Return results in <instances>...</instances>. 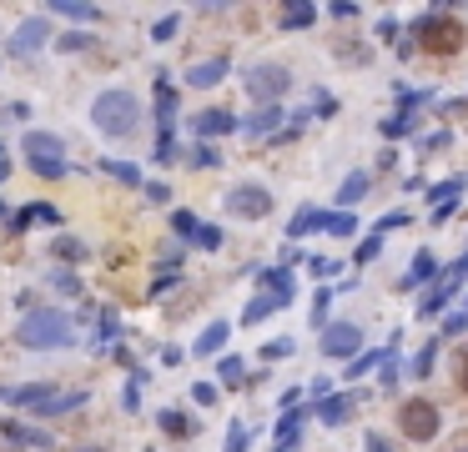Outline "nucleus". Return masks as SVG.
<instances>
[{
  "instance_id": "nucleus-5",
  "label": "nucleus",
  "mask_w": 468,
  "mask_h": 452,
  "mask_svg": "<svg viewBox=\"0 0 468 452\" xmlns=\"http://www.w3.org/2000/svg\"><path fill=\"white\" fill-rule=\"evenodd\" d=\"M413 36L423 50H433V56H448V50L464 46V25L448 21V15H423V21L413 25Z\"/></svg>"
},
{
  "instance_id": "nucleus-52",
  "label": "nucleus",
  "mask_w": 468,
  "mask_h": 452,
  "mask_svg": "<svg viewBox=\"0 0 468 452\" xmlns=\"http://www.w3.org/2000/svg\"><path fill=\"white\" fill-rule=\"evenodd\" d=\"M313 100H317V116H332V111H338V100H332V96H328V91H317V96H313Z\"/></svg>"
},
{
  "instance_id": "nucleus-14",
  "label": "nucleus",
  "mask_w": 468,
  "mask_h": 452,
  "mask_svg": "<svg viewBox=\"0 0 468 452\" xmlns=\"http://www.w3.org/2000/svg\"><path fill=\"white\" fill-rule=\"evenodd\" d=\"M303 422H307V407L282 413V422H278V452H297V442H303Z\"/></svg>"
},
{
  "instance_id": "nucleus-11",
  "label": "nucleus",
  "mask_w": 468,
  "mask_h": 452,
  "mask_svg": "<svg viewBox=\"0 0 468 452\" xmlns=\"http://www.w3.org/2000/svg\"><path fill=\"white\" fill-rule=\"evenodd\" d=\"M458 282H464V272H458V266H448V272H443L438 282H433V291H428V297L418 301V317H433V312H443V307H448V297L458 291Z\"/></svg>"
},
{
  "instance_id": "nucleus-51",
  "label": "nucleus",
  "mask_w": 468,
  "mask_h": 452,
  "mask_svg": "<svg viewBox=\"0 0 468 452\" xmlns=\"http://www.w3.org/2000/svg\"><path fill=\"white\" fill-rule=\"evenodd\" d=\"M26 116H31L26 100H11V106H5V121H26Z\"/></svg>"
},
{
  "instance_id": "nucleus-16",
  "label": "nucleus",
  "mask_w": 468,
  "mask_h": 452,
  "mask_svg": "<svg viewBox=\"0 0 468 452\" xmlns=\"http://www.w3.org/2000/svg\"><path fill=\"white\" fill-rule=\"evenodd\" d=\"M282 307H292V301H282L278 291H257V297L247 301V312H242V322H247V326H257V322H267L272 312H282Z\"/></svg>"
},
{
  "instance_id": "nucleus-32",
  "label": "nucleus",
  "mask_w": 468,
  "mask_h": 452,
  "mask_svg": "<svg viewBox=\"0 0 468 452\" xmlns=\"http://www.w3.org/2000/svg\"><path fill=\"white\" fill-rule=\"evenodd\" d=\"M242 372H247V367H242V357H222V362H216V382H222V387H237L242 382Z\"/></svg>"
},
{
  "instance_id": "nucleus-13",
  "label": "nucleus",
  "mask_w": 468,
  "mask_h": 452,
  "mask_svg": "<svg viewBox=\"0 0 468 452\" xmlns=\"http://www.w3.org/2000/svg\"><path fill=\"white\" fill-rule=\"evenodd\" d=\"M56 397H61V392H56L51 382H31V387H11V392H5V402H15V407H40V413H46Z\"/></svg>"
},
{
  "instance_id": "nucleus-10",
  "label": "nucleus",
  "mask_w": 468,
  "mask_h": 452,
  "mask_svg": "<svg viewBox=\"0 0 468 452\" xmlns=\"http://www.w3.org/2000/svg\"><path fill=\"white\" fill-rule=\"evenodd\" d=\"M282 131V106H252L247 111V121H242V136H252V141H272Z\"/></svg>"
},
{
  "instance_id": "nucleus-47",
  "label": "nucleus",
  "mask_w": 468,
  "mask_h": 452,
  "mask_svg": "<svg viewBox=\"0 0 468 452\" xmlns=\"http://www.w3.org/2000/svg\"><path fill=\"white\" fill-rule=\"evenodd\" d=\"M86 46H91V36H81V30H71V36L56 40V50H86Z\"/></svg>"
},
{
  "instance_id": "nucleus-46",
  "label": "nucleus",
  "mask_w": 468,
  "mask_h": 452,
  "mask_svg": "<svg viewBox=\"0 0 468 452\" xmlns=\"http://www.w3.org/2000/svg\"><path fill=\"white\" fill-rule=\"evenodd\" d=\"M191 397L202 402V407H212V402H216V382H191Z\"/></svg>"
},
{
  "instance_id": "nucleus-60",
  "label": "nucleus",
  "mask_w": 468,
  "mask_h": 452,
  "mask_svg": "<svg viewBox=\"0 0 468 452\" xmlns=\"http://www.w3.org/2000/svg\"><path fill=\"white\" fill-rule=\"evenodd\" d=\"M464 307H468V301H464Z\"/></svg>"
},
{
  "instance_id": "nucleus-21",
  "label": "nucleus",
  "mask_w": 468,
  "mask_h": 452,
  "mask_svg": "<svg viewBox=\"0 0 468 452\" xmlns=\"http://www.w3.org/2000/svg\"><path fill=\"white\" fill-rule=\"evenodd\" d=\"M227 337H232V326L227 322H212V326H202V337H197V357H216V352L227 347Z\"/></svg>"
},
{
  "instance_id": "nucleus-34",
  "label": "nucleus",
  "mask_w": 468,
  "mask_h": 452,
  "mask_svg": "<svg viewBox=\"0 0 468 452\" xmlns=\"http://www.w3.org/2000/svg\"><path fill=\"white\" fill-rule=\"evenodd\" d=\"M172 231H177L181 241H197V231H202V222L191 212H172Z\"/></svg>"
},
{
  "instance_id": "nucleus-41",
  "label": "nucleus",
  "mask_w": 468,
  "mask_h": 452,
  "mask_svg": "<svg viewBox=\"0 0 468 452\" xmlns=\"http://www.w3.org/2000/svg\"><path fill=\"white\" fill-rule=\"evenodd\" d=\"M177 25H181V15H162V21L152 25V40H172L177 36Z\"/></svg>"
},
{
  "instance_id": "nucleus-25",
  "label": "nucleus",
  "mask_w": 468,
  "mask_h": 452,
  "mask_svg": "<svg viewBox=\"0 0 468 452\" xmlns=\"http://www.w3.org/2000/svg\"><path fill=\"white\" fill-rule=\"evenodd\" d=\"M433 276H438V256H433V251L423 247V251L413 256V272L403 276V287H418V282H433Z\"/></svg>"
},
{
  "instance_id": "nucleus-8",
  "label": "nucleus",
  "mask_w": 468,
  "mask_h": 452,
  "mask_svg": "<svg viewBox=\"0 0 468 452\" xmlns=\"http://www.w3.org/2000/svg\"><path fill=\"white\" fill-rule=\"evenodd\" d=\"M358 347H363V326L358 322H332L328 332H322V357H348V362H358Z\"/></svg>"
},
{
  "instance_id": "nucleus-1",
  "label": "nucleus",
  "mask_w": 468,
  "mask_h": 452,
  "mask_svg": "<svg viewBox=\"0 0 468 452\" xmlns=\"http://www.w3.org/2000/svg\"><path fill=\"white\" fill-rule=\"evenodd\" d=\"M15 342L31 352H66V347H76V317L61 312V307H36V312L21 317Z\"/></svg>"
},
{
  "instance_id": "nucleus-38",
  "label": "nucleus",
  "mask_w": 468,
  "mask_h": 452,
  "mask_svg": "<svg viewBox=\"0 0 468 452\" xmlns=\"http://www.w3.org/2000/svg\"><path fill=\"white\" fill-rule=\"evenodd\" d=\"M378 256H383V237H363V247H358V266L378 262Z\"/></svg>"
},
{
  "instance_id": "nucleus-31",
  "label": "nucleus",
  "mask_w": 468,
  "mask_h": 452,
  "mask_svg": "<svg viewBox=\"0 0 468 452\" xmlns=\"http://www.w3.org/2000/svg\"><path fill=\"white\" fill-rule=\"evenodd\" d=\"M116 332H121V322H116V312H111V307H106V312H102V326H96V337H91V342H96V347H102V352H111Z\"/></svg>"
},
{
  "instance_id": "nucleus-7",
  "label": "nucleus",
  "mask_w": 468,
  "mask_h": 452,
  "mask_svg": "<svg viewBox=\"0 0 468 452\" xmlns=\"http://www.w3.org/2000/svg\"><path fill=\"white\" fill-rule=\"evenodd\" d=\"M398 427H403L413 442H433L438 438V407L433 402H403V413H398Z\"/></svg>"
},
{
  "instance_id": "nucleus-50",
  "label": "nucleus",
  "mask_w": 468,
  "mask_h": 452,
  "mask_svg": "<svg viewBox=\"0 0 468 452\" xmlns=\"http://www.w3.org/2000/svg\"><path fill=\"white\" fill-rule=\"evenodd\" d=\"M332 15H338V21H353L358 5H353V0H332Z\"/></svg>"
},
{
  "instance_id": "nucleus-17",
  "label": "nucleus",
  "mask_w": 468,
  "mask_h": 452,
  "mask_svg": "<svg viewBox=\"0 0 468 452\" xmlns=\"http://www.w3.org/2000/svg\"><path fill=\"white\" fill-rule=\"evenodd\" d=\"M237 116L232 111H202L197 116V121H191V131H197V136H227V131H237Z\"/></svg>"
},
{
  "instance_id": "nucleus-39",
  "label": "nucleus",
  "mask_w": 468,
  "mask_h": 452,
  "mask_svg": "<svg viewBox=\"0 0 468 452\" xmlns=\"http://www.w3.org/2000/svg\"><path fill=\"white\" fill-rule=\"evenodd\" d=\"M262 352H267V362H282V357H292L297 347H292V337H272Z\"/></svg>"
},
{
  "instance_id": "nucleus-27",
  "label": "nucleus",
  "mask_w": 468,
  "mask_h": 452,
  "mask_svg": "<svg viewBox=\"0 0 468 452\" xmlns=\"http://www.w3.org/2000/svg\"><path fill=\"white\" fill-rule=\"evenodd\" d=\"M51 11L61 15V21H102V11H96V5H81V0H56Z\"/></svg>"
},
{
  "instance_id": "nucleus-4",
  "label": "nucleus",
  "mask_w": 468,
  "mask_h": 452,
  "mask_svg": "<svg viewBox=\"0 0 468 452\" xmlns=\"http://www.w3.org/2000/svg\"><path fill=\"white\" fill-rule=\"evenodd\" d=\"M242 81L257 96V106H278V96H287V86H292V71L282 61H257L242 71Z\"/></svg>"
},
{
  "instance_id": "nucleus-2",
  "label": "nucleus",
  "mask_w": 468,
  "mask_h": 452,
  "mask_svg": "<svg viewBox=\"0 0 468 452\" xmlns=\"http://www.w3.org/2000/svg\"><path fill=\"white\" fill-rule=\"evenodd\" d=\"M91 126L102 131V136H137V126H141V100L131 96V91L111 86L102 91V96L91 100Z\"/></svg>"
},
{
  "instance_id": "nucleus-40",
  "label": "nucleus",
  "mask_w": 468,
  "mask_h": 452,
  "mask_svg": "<svg viewBox=\"0 0 468 452\" xmlns=\"http://www.w3.org/2000/svg\"><path fill=\"white\" fill-rule=\"evenodd\" d=\"M227 452H247V422H227Z\"/></svg>"
},
{
  "instance_id": "nucleus-24",
  "label": "nucleus",
  "mask_w": 468,
  "mask_h": 452,
  "mask_svg": "<svg viewBox=\"0 0 468 452\" xmlns=\"http://www.w3.org/2000/svg\"><path fill=\"white\" fill-rule=\"evenodd\" d=\"M156 422H162V432H166V438H197V422H191L187 413H177V407L156 413Z\"/></svg>"
},
{
  "instance_id": "nucleus-30",
  "label": "nucleus",
  "mask_w": 468,
  "mask_h": 452,
  "mask_svg": "<svg viewBox=\"0 0 468 452\" xmlns=\"http://www.w3.org/2000/svg\"><path fill=\"white\" fill-rule=\"evenodd\" d=\"M378 362H388V347H378V352H363L358 362H348V382H358V377H367Z\"/></svg>"
},
{
  "instance_id": "nucleus-48",
  "label": "nucleus",
  "mask_w": 468,
  "mask_h": 452,
  "mask_svg": "<svg viewBox=\"0 0 468 452\" xmlns=\"http://www.w3.org/2000/svg\"><path fill=\"white\" fill-rule=\"evenodd\" d=\"M468 326V312H454V317H443V337H458Z\"/></svg>"
},
{
  "instance_id": "nucleus-55",
  "label": "nucleus",
  "mask_w": 468,
  "mask_h": 452,
  "mask_svg": "<svg viewBox=\"0 0 468 452\" xmlns=\"http://www.w3.org/2000/svg\"><path fill=\"white\" fill-rule=\"evenodd\" d=\"M454 266H458V272H464V276H468V251H464V256H458V262H454Z\"/></svg>"
},
{
  "instance_id": "nucleus-56",
  "label": "nucleus",
  "mask_w": 468,
  "mask_h": 452,
  "mask_svg": "<svg viewBox=\"0 0 468 452\" xmlns=\"http://www.w3.org/2000/svg\"><path fill=\"white\" fill-rule=\"evenodd\" d=\"M458 382H464V387H468V357H464V372H458Z\"/></svg>"
},
{
  "instance_id": "nucleus-3",
  "label": "nucleus",
  "mask_w": 468,
  "mask_h": 452,
  "mask_svg": "<svg viewBox=\"0 0 468 452\" xmlns=\"http://www.w3.org/2000/svg\"><path fill=\"white\" fill-rule=\"evenodd\" d=\"M21 146H26V161L40 181H61L66 176V141L61 136H51V131H26Z\"/></svg>"
},
{
  "instance_id": "nucleus-45",
  "label": "nucleus",
  "mask_w": 468,
  "mask_h": 452,
  "mask_svg": "<svg viewBox=\"0 0 468 452\" xmlns=\"http://www.w3.org/2000/svg\"><path fill=\"white\" fill-rule=\"evenodd\" d=\"M51 287L71 297V291H81V282H76V276H71V272H51Z\"/></svg>"
},
{
  "instance_id": "nucleus-35",
  "label": "nucleus",
  "mask_w": 468,
  "mask_h": 452,
  "mask_svg": "<svg viewBox=\"0 0 468 452\" xmlns=\"http://www.w3.org/2000/svg\"><path fill=\"white\" fill-rule=\"evenodd\" d=\"M433 357H438V342H423V347H418V357H413V367H408V372H413V377H428V372H433Z\"/></svg>"
},
{
  "instance_id": "nucleus-9",
  "label": "nucleus",
  "mask_w": 468,
  "mask_h": 452,
  "mask_svg": "<svg viewBox=\"0 0 468 452\" xmlns=\"http://www.w3.org/2000/svg\"><path fill=\"white\" fill-rule=\"evenodd\" d=\"M46 40H51V21H46V15H31V21L15 25V36H11V56H15V61H31V56H36V50L46 46Z\"/></svg>"
},
{
  "instance_id": "nucleus-22",
  "label": "nucleus",
  "mask_w": 468,
  "mask_h": 452,
  "mask_svg": "<svg viewBox=\"0 0 468 452\" xmlns=\"http://www.w3.org/2000/svg\"><path fill=\"white\" fill-rule=\"evenodd\" d=\"M257 291H278L282 301H292V272L287 266H267V272H257Z\"/></svg>"
},
{
  "instance_id": "nucleus-57",
  "label": "nucleus",
  "mask_w": 468,
  "mask_h": 452,
  "mask_svg": "<svg viewBox=\"0 0 468 452\" xmlns=\"http://www.w3.org/2000/svg\"><path fill=\"white\" fill-rule=\"evenodd\" d=\"M0 166H11V161H5V146H0Z\"/></svg>"
},
{
  "instance_id": "nucleus-49",
  "label": "nucleus",
  "mask_w": 468,
  "mask_h": 452,
  "mask_svg": "<svg viewBox=\"0 0 468 452\" xmlns=\"http://www.w3.org/2000/svg\"><path fill=\"white\" fill-rule=\"evenodd\" d=\"M307 266H313L322 282H328V276H338V262H332V256H317V262H307Z\"/></svg>"
},
{
  "instance_id": "nucleus-19",
  "label": "nucleus",
  "mask_w": 468,
  "mask_h": 452,
  "mask_svg": "<svg viewBox=\"0 0 468 452\" xmlns=\"http://www.w3.org/2000/svg\"><path fill=\"white\" fill-rule=\"evenodd\" d=\"M31 222H51V226H61V212H56V206H46V201H31V206H21V212L11 216V231H26Z\"/></svg>"
},
{
  "instance_id": "nucleus-58",
  "label": "nucleus",
  "mask_w": 468,
  "mask_h": 452,
  "mask_svg": "<svg viewBox=\"0 0 468 452\" xmlns=\"http://www.w3.org/2000/svg\"><path fill=\"white\" fill-rule=\"evenodd\" d=\"M81 452H102V448H81Z\"/></svg>"
},
{
  "instance_id": "nucleus-12",
  "label": "nucleus",
  "mask_w": 468,
  "mask_h": 452,
  "mask_svg": "<svg viewBox=\"0 0 468 452\" xmlns=\"http://www.w3.org/2000/svg\"><path fill=\"white\" fill-rule=\"evenodd\" d=\"M227 56H207V61H197L187 71V86H197V91H212V86H222L227 81Z\"/></svg>"
},
{
  "instance_id": "nucleus-29",
  "label": "nucleus",
  "mask_w": 468,
  "mask_h": 452,
  "mask_svg": "<svg viewBox=\"0 0 468 452\" xmlns=\"http://www.w3.org/2000/svg\"><path fill=\"white\" fill-rule=\"evenodd\" d=\"M5 438H11V442H26V448H51V438H46V432H31L26 422H5Z\"/></svg>"
},
{
  "instance_id": "nucleus-36",
  "label": "nucleus",
  "mask_w": 468,
  "mask_h": 452,
  "mask_svg": "<svg viewBox=\"0 0 468 452\" xmlns=\"http://www.w3.org/2000/svg\"><path fill=\"white\" fill-rule=\"evenodd\" d=\"M328 307H332V287H322V291H317V297H313V322L317 326H322V332H328Z\"/></svg>"
},
{
  "instance_id": "nucleus-44",
  "label": "nucleus",
  "mask_w": 468,
  "mask_h": 452,
  "mask_svg": "<svg viewBox=\"0 0 468 452\" xmlns=\"http://www.w3.org/2000/svg\"><path fill=\"white\" fill-rule=\"evenodd\" d=\"M56 256H66V262H81V256H86V247H81V241H71V237H61V241H56Z\"/></svg>"
},
{
  "instance_id": "nucleus-18",
  "label": "nucleus",
  "mask_w": 468,
  "mask_h": 452,
  "mask_svg": "<svg viewBox=\"0 0 468 452\" xmlns=\"http://www.w3.org/2000/svg\"><path fill=\"white\" fill-rule=\"evenodd\" d=\"M464 187H468V176H448V181H438V187L428 191V196H433V212H454L458 201H464Z\"/></svg>"
},
{
  "instance_id": "nucleus-59",
  "label": "nucleus",
  "mask_w": 468,
  "mask_h": 452,
  "mask_svg": "<svg viewBox=\"0 0 468 452\" xmlns=\"http://www.w3.org/2000/svg\"><path fill=\"white\" fill-rule=\"evenodd\" d=\"M454 452H468V448H454Z\"/></svg>"
},
{
  "instance_id": "nucleus-42",
  "label": "nucleus",
  "mask_w": 468,
  "mask_h": 452,
  "mask_svg": "<svg viewBox=\"0 0 468 452\" xmlns=\"http://www.w3.org/2000/svg\"><path fill=\"white\" fill-rule=\"evenodd\" d=\"M398 226H408V216H403V212H388V216H378L373 237H388V231H398Z\"/></svg>"
},
{
  "instance_id": "nucleus-28",
  "label": "nucleus",
  "mask_w": 468,
  "mask_h": 452,
  "mask_svg": "<svg viewBox=\"0 0 468 452\" xmlns=\"http://www.w3.org/2000/svg\"><path fill=\"white\" fill-rule=\"evenodd\" d=\"M96 171L116 176V181H127V187H141V171L131 161H111V156H106V161H96Z\"/></svg>"
},
{
  "instance_id": "nucleus-54",
  "label": "nucleus",
  "mask_w": 468,
  "mask_h": 452,
  "mask_svg": "<svg viewBox=\"0 0 468 452\" xmlns=\"http://www.w3.org/2000/svg\"><path fill=\"white\" fill-rule=\"evenodd\" d=\"M146 196H152V201H166L172 191H166V181H146Z\"/></svg>"
},
{
  "instance_id": "nucleus-43",
  "label": "nucleus",
  "mask_w": 468,
  "mask_h": 452,
  "mask_svg": "<svg viewBox=\"0 0 468 452\" xmlns=\"http://www.w3.org/2000/svg\"><path fill=\"white\" fill-rule=\"evenodd\" d=\"M197 247H202V251H216V247H222V226H207V222H202V231H197Z\"/></svg>"
},
{
  "instance_id": "nucleus-15",
  "label": "nucleus",
  "mask_w": 468,
  "mask_h": 452,
  "mask_svg": "<svg viewBox=\"0 0 468 452\" xmlns=\"http://www.w3.org/2000/svg\"><path fill=\"white\" fill-rule=\"evenodd\" d=\"M367 191H373V176H367V171H348V176H342V187H338V212L358 206Z\"/></svg>"
},
{
  "instance_id": "nucleus-37",
  "label": "nucleus",
  "mask_w": 468,
  "mask_h": 452,
  "mask_svg": "<svg viewBox=\"0 0 468 452\" xmlns=\"http://www.w3.org/2000/svg\"><path fill=\"white\" fill-rule=\"evenodd\" d=\"M141 387H146V372L137 367V372H131V382H127V397H121V402H127V413H137V407H141Z\"/></svg>"
},
{
  "instance_id": "nucleus-53",
  "label": "nucleus",
  "mask_w": 468,
  "mask_h": 452,
  "mask_svg": "<svg viewBox=\"0 0 468 452\" xmlns=\"http://www.w3.org/2000/svg\"><path fill=\"white\" fill-rule=\"evenodd\" d=\"M367 452H393V442L378 438V432H367Z\"/></svg>"
},
{
  "instance_id": "nucleus-6",
  "label": "nucleus",
  "mask_w": 468,
  "mask_h": 452,
  "mask_svg": "<svg viewBox=\"0 0 468 452\" xmlns=\"http://www.w3.org/2000/svg\"><path fill=\"white\" fill-rule=\"evenodd\" d=\"M227 212L232 216H247V222H262L272 212V191L257 187V181H242V187L227 191Z\"/></svg>"
},
{
  "instance_id": "nucleus-33",
  "label": "nucleus",
  "mask_w": 468,
  "mask_h": 452,
  "mask_svg": "<svg viewBox=\"0 0 468 452\" xmlns=\"http://www.w3.org/2000/svg\"><path fill=\"white\" fill-rule=\"evenodd\" d=\"M322 231H328V237H353V231H358V222H353V212H328Z\"/></svg>"
},
{
  "instance_id": "nucleus-23",
  "label": "nucleus",
  "mask_w": 468,
  "mask_h": 452,
  "mask_svg": "<svg viewBox=\"0 0 468 452\" xmlns=\"http://www.w3.org/2000/svg\"><path fill=\"white\" fill-rule=\"evenodd\" d=\"M317 417H322V422H328V427H342V422H348V417H353V397H348V392H338V397L317 402Z\"/></svg>"
},
{
  "instance_id": "nucleus-26",
  "label": "nucleus",
  "mask_w": 468,
  "mask_h": 452,
  "mask_svg": "<svg viewBox=\"0 0 468 452\" xmlns=\"http://www.w3.org/2000/svg\"><path fill=\"white\" fill-rule=\"evenodd\" d=\"M313 21H317V5H313V0H303V5H287V11H282V30H307Z\"/></svg>"
},
{
  "instance_id": "nucleus-20",
  "label": "nucleus",
  "mask_w": 468,
  "mask_h": 452,
  "mask_svg": "<svg viewBox=\"0 0 468 452\" xmlns=\"http://www.w3.org/2000/svg\"><path fill=\"white\" fill-rule=\"evenodd\" d=\"M322 222H328V212H317V206H303V212H292L287 237H292V241H303L307 231H322Z\"/></svg>"
}]
</instances>
